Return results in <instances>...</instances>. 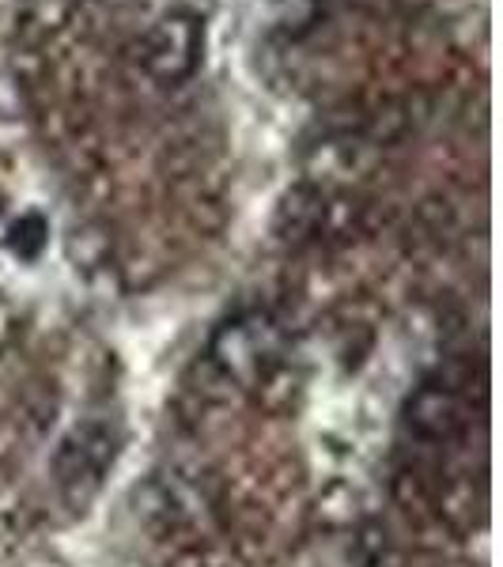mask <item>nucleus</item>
Listing matches in <instances>:
<instances>
[{
    "label": "nucleus",
    "mask_w": 503,
    "mask_h": 567,
    "mask_svg": "<svg viewBox=\"0 0 503 567\" xmlns=\"http://www.w3.org/2000/svg\"><path fill=\"white\" fill-rule=\"evenodd\" d=\"M106 462H114V443L106 439V432H80V446L69 443L61 454V481H99V473L106 470Z\"/></svg>",
    "instance_id": "4"
},
{
    "label": "nucleus",
    "mask_w": 503,
    "mask_h": 567,
    "mask_svg": "<svg viewBox=\"0 0 503 567\" xmlns=\"http://www.w3.org/2000/svg\"><path fill=\"white\" fill-rule=\"evenodd\" d=\"M201 53H205V20L186 8H175L163 20H155L148 39H144V65L167 87L186 84L194 76Z\"/></svg>",
    "instance_id": "2"
},
{
    "label": "nucleus",
    "mask_w": 503,
    "mask_h": 567,
    "mask_svg": "<svg viewBox=\"0 0 503 567\" xmlns=\"http://www.w3.org/2000/svg\"><path fill=\"white\" fill-rule=\"evenodd\" d=\"M280 352H285V333L261 310L235 315L232 322H224L213 337V349H208L216 368L235 382L265 379L280 363Z\"/></svg>",
    "instance_id": "1"
},
{
    "label": "nucleus",
    "mask_w": 503,
    "mask_h": 567,
    "mask_svg": "<svg viewBox=\"0 0 503 567\" xmlns=\"http://www.w3.org/2000/svg\"><path fill=\"white\" fill-rule=\"evenodd\" d=\"M465 424V409L451 390L424 386L409 401V427L428 439H451Z\"/></svg>",
    "instance_id": "3"
}]
</instances>
